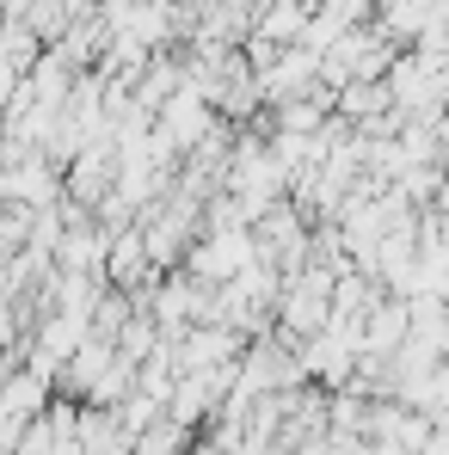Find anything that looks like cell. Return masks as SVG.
<instances>
[{"instance_id":"6da1fadb","label":"cell","mask_w":449,"mask_h":455,"mask_svg":"<svg viewBox=\"0 0 449 455\" xmlns=\"http://www.w3.org/2000/svg\"><path fill=\"white\" fill-rule=\"evenodd\" d=\"M296 25H301V6H271L265 12V37H296Z\"/></svg>"}]
</instances>
